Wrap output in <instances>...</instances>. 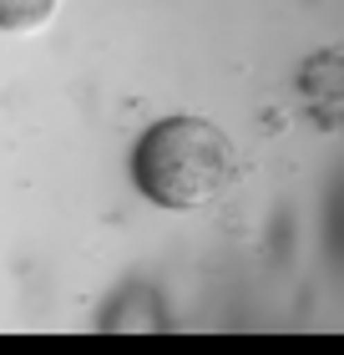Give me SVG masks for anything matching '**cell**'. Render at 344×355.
Instances as JSON below:
<instances>
[{
	"mask_svg": "<svg viewBox=\"0 0 344 355\" xmlns=\"http://www.w3.org/2000/svg\"><path fill=\"white\" fill-rule=\"evenodd\" d=\"M132 178L162 208L212 203L228 188V178H233V148L203 117H162L137 142Z\"/></svg>",
	"mask_w": 344,
	"mask_h": 355,
	"instance_id": "obj_1",
	"label": "cell"
},
{
	"mask_svg": "<svg viewBox=\"0 0 344 355\" xmlns=\"http://www.w3.org/2000/svg\"><path fill=\"white\" fill-rule=\"evenodd\" d=\"M56 0H0V31H26L51 15Z\"/></svg>",
	"mask_w": 344,
	"mask_h": 355,
	"instance_id": "obj_2",
	"label": "cell"
}]
</instances>
